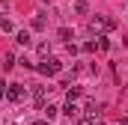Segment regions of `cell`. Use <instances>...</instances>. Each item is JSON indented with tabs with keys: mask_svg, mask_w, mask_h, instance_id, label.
Segmentation results:
<instances>
[{
	"mask_svg": "<svg viewBox=\"0 0 128 125\" xmlns=\"http://www.w3.org/2000/svg\"><path fill=\"white\" fill-rule=\"evenodd\" d=\"M45 92H48L45 86H33V98H36V104H39V107L45 104Z\"/></svg>",
	"mask_w": 128,
	"mask_h": 125,
	"instance_id": "6",
	"label": "cell"
},
{
	"mask_svg": "<svg viewBox=\"0 0 128 125\" xmlns=\"http://www.w3.org/2000/svg\"><path fill=\"white\" fill-rule=\"evenodd\" d=\"M98 48H101V51H110V39H107V36H98V42H96Z\"/></svg>",
	"mask_w": 128,
	"mask_h": 125,
	"instance_id": "11",
	"label": "cell"
},
{
	"mask_svg": "<svg viewBox=\"0 0 128 125\" xmlns=\"http://www.w3.org/2000/svg\"><path fill=\"white\" fill-rule=\"evenodd\" d=\"M42 110H45V116H48V119H54V116L60 113V110H57L54 104H42Z\"/></svg>",
	"mask_w": 128,
	"mask_h": 125,
	"instance_id": "8",
	"label": "cell"
},
{
	"mask_svg": "<svg viewBox=\"0 0 128 125\" xmlns=\"http://www.w3.org/2000/svg\"><path fill=\"white\" fill-rule=\"evenodd\" d=\"M12 66H15V57H12V54H6V62H3V68H12Z\"/></svg>",
	"mask_w": 128,
	"mask_h": 125,
	"instance_id": "16",
	"label": "cell"
},
{
	"mask_svg": "<svg viewBox=\"0 0 128 125\" xmlns=\"http://www.w3.org/2000/svg\"><path fill=\"white\" fill-rule=\"evenodd\" d=\"M78 125H96V116L84 113V116H78Z\"/></svg>",
	"mask_w": 128,
	"mask_h": 125,
	"instance_id": "10",
	"label": "cell"
},
{
	"mask_svg": "<svg viewBox=\"0 0 128 125\" xmlns=\"http://www.w3.org/2000/svg\"><path fill=\"white\" fill-rule=\"evenodd\" d=\"M36 68H39L42 74H48V78H54V74H57V72H60L63 66H60V60H54V57H48V60H45V62H39Z\"/></svg>",
	"mask_w": 128,
	"mask_h": 125,
	"instance_id": "1",
	"label": "cell"
},
{
	"mask_svg": "<svg viewBox=\"0 0 128 125\" xmlns=\"http://www.w3.org/2000/svg\"><path fill=\"white\" fill-rule=\"evenodd\" d=\"M6 95H9L12 101H24V98H27V86H24V84H9V86H6Z\"/></svg>",
	"mask_w": 128,
	"mask_h": 125,
	"instance_id": "2",
	"label": "cell"
},
{
	"mask_svg": "<svg viewBox=\"0 0 128 125\" xmlns=\"http://www.w3.org/2000/svg\"><path fill=\"white\" fill-rule=\"evenodd\" d=\"M42 27H45V18L36 15V18H33V30H42Z\"/></svg>",
	"mask_w": 128,
	"mask_h": 125,
	"instance_id": "12",
	"label": "cell"
},
{
	"mask_svg": "<svg viewBox=\"0 0 128 125\" xmlns=\"http://www.w3.org/2000/svg\"><path fill=\"white\" fill-rule=\"evenodd\" d=\"M15 42H18L21 48H27V45H30L33 39H30V33H27V30H18V33H15Z\"/></svg>",
	"mask_w": 128,
	"mask_h": 125,
	"instance_id": "4",
	"label": "cell"
},
{
	"mask_svg": "<svg viewBox=\"0 0 128 125\" xmlns=\"http://www.w3.org/2000/svg\"><path fill=\"white\" fill-rule=\"evenodd\" d=\"M80 113H90V116H96V113H98L96 101H92V98H86V101H84V107H80Z\"/></svg>",
	"mask_w": 128,
	"mask_h": 125,
	"instance_id": "5",
	"label": "cell"
},
{
	"mask_svg": "<svg viewBox=\"0 0 128 125\" xmlns=\"http://www.w3.org/2000/svg\"><path fill=\"white\" fill-rule=\"evenodd\" d=\"M36 125H48V122H45V119H39V122H36Z\"/></svg>",
	"mask_w": 128,
	"mask_h": 125,
	"instance_id": "18",
	"label": "cell"
},
{
	"mask_svg": "<svg viewBox=\"0 0 128 125\" xmlns=\"http://www.w3.org/2000/svg\"><path fill=\"white\" fill-rule=\"evenodd\" d=\"M57 36H60V39H72V30H68V27H60V33H57Z\"/></svg>",
	"mask_w": 128,
	"mask_h": 125,
	"instance_id": "15",
	"label": "cell"
},
{
	"mask_svg": "<svg viewBox=\"0 0 128 125\" xmlns=\"http://www.w3.org/2000/svg\"><path fill=\"white\" fill-rule=\"evenodd\" d=\"M48 54H51V48H48V42H42L39 45V57H48Z\"/></svg>",
	"mask_w": 128,
	"mask_h": 125,
	"instance_id": "14",
	"label": "cell"
},
{
	"mask_svg": "<svg viewBox=\"0 0 128 125\" xmlns=\"http://www.w3.org/2000/svg\"><path fill=\"white\" fill-rule=\"evenodd\" d=\"M0 30L9 33V30H12V21H9V18H0Z\"/></svg>",
	"mask_w": 128,
	"mask_h": 125,
	"instance_id": "13",
	"label": "cell"
},
{
	"mask_svg": "<svg viewBox=\"0 0 128 125\" xmlns=\"http://www.w3.org/2000/svg\"><path fill=\"white\" fill-rule=\"evenodd\" d=\"M6 86H9V84H3V80H0V98H6Z\"/></svg>",
	"mask_w": 128,
	"mask_h": 125,
	"instance_id": "17",
	"label": "cell"
},
{
	"mask_svg": "<svg viewBox=\"0 0 128 125\" xmlns=\"http://www.w3.org/2000/svg\"><path fill=\"white\" fill-rule=\"evenodd\" d=\"M122 125H128V122H122Z\"/></svg>",
	"mask_w": 128,
	"mask_h": 125,
	"instance_id": "19",
	"label": "cell"
},
{
	"mask_svg": "<svg viewBox=\"0 0 128 125\" xmlns=\"http://www.w3.org/2000/svg\"><path fill=\"white\" fill-rule=\"evenodd\" d=\"M63 113H66V116H68V119H78V116H80V107H78V104H74V101H66V107H63Z\"/></svg>",
	"mask_w": 128,
	"mask_h": 125,
	"instance_id": "3",
	"label": "cell"
},
{
	"mask_svg": "<svg viewBox=\"0 0 128 125\" xmlns=\"http://www.w3.org/2000/svg\"><path fill=\"white\" fill-rule=\"evenodd\" d=\"M74 12H78V15H86V12H90V3H86V0H74Z\"/></svg>",
	"mask_w": 128,
	"mask_h": 125,
	"instance_id": "7",
	"label": "cell"
},
{
	"mask_svg": "<svg viewBox=\"0 0 128 125\" xmlns=\"http://www.w3.org/2000/svg\"><path fill=\"white\" fill-rule=\"evenodd\" d=\"M78 98H80V86H72L68 95H66V101H78Z\"/></svg>",
	"mask_w": 128,
	"mask_h": 125,
	"instance_id": "9",
	"label": "cell"
}]
</instances>
